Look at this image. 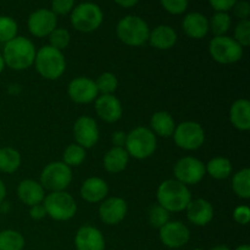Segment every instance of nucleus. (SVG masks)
<instances>
[{
    "instance_id": "obj_26",
    "label": "nucleus",
    "mask_w": 250,
    "mask_h": 250,
    "mask_svg": "<svg viewBox=\"0 0 250 250\" xmlns=\"http://www.w3.org/2000/svg\"><path fill=\"white\" fill-rule=\"evenodd\" d=\"M176 124L173 117L167 111H158L151 116L150 129L155 136H160L163 138L172 137L175 132Z\"/></svg>"
},
{
    "instance_id": "obj_5",
    "label": "nucleus",
    "mask_w": 250,
    "mask_h": 250,
    "mask_svg": "<svg viewBox=\"0 0 250 250\" xmlns=\"http://www.w3.org/2000/svg\"><path fill=\"white\" fill-rule=\"evenodd\" d=\"M148 23L142 17L136 15H127L122 17L116 26V34L120 41L128 46H141L148 42Z\"/></svg>"
},
{
    "instance_id": "obj_11",
    "label": "nucleus",
    "mask_w": 250,
    "mask_h": 250,
    "mask_svg": "<svg viewBox=\"0 0 250 250\" xmlns=\"http://www.w3.org/2000/svg\"><path fill=\"white\" fill-rule=\"evenodd\" d=\"M205 173H207L205 164L200 161L199 159L193 158V156L181 158L173 167V175L176 177L175 180L186 186L199 183L204 178Z\"/></svg>"
},
{
    "instance_id": "obj_23",
    "label": "nucleus",
    "mask_w": 250,
    "mask_h": 250,
    "mask_svg": "<svg viewBox=\"0 0 250 250\" xmlns=\"http://www.w3.org/2000/svg\"><path fill=\"white\" fill-rule=\"evenodd\" d=\"M177 38V33L172 27L167 24H160L150 31L148 42L153 48L158 50H168L175 46Z\"/></svg>"
},
{
    "instance_id": "obj_18",
    "label": "nucleus",
    "mask_w": 250,
    "mask_h": 250,
    "mask_svg": "<svg viewBox=\"0 0 250 250\" xmlns=\"http://www.w3.org/2000/svg\"><path fill=\"white\" fill-rule=\"evenodd\" d=\"M75 247L77 250H104L105 238L97 227L85 225L76 233Z\"/></svg>"
},
{
    "instance_id": "obj_40",
    "label": "nucleus",
    "mask_w": 250,
    "mask_h": 250,
    "mask_svg": "<svg viewBox=\"0 0 250 250\" xmlns=\"http://www.w3.org/2000/svg\"><path fill=\"white\" fill-rule=\"evenodd\" d=\"M232 10H233V14L239 19V21L241 20H249L250 5L247 0H238L232 7Z\"/></svg>"
},
{
    "instance_id": "obj_30",
    "label": "nucleus",
    "mask_w": 250,
    "mask_h": 250,
    "mask_svg": "<svg viewBox=\"0 0 250 250\" xmlns=\"http://www.w3.org/2000/svg\"><path fill=\"white\" fill-rule=\"evenodd\" d=\"M24 238L15 229H4L0 232V250H23Z\"/></svg>"
},
{
    "instance_id": "obj_6",
    "label": "nucleus",
    "mask_w": 250,
    "mask_h": 250,
    "mask_svg": "<svg viewBox=\"0 0 250 250\" xmlns=\"http://www.w3.org/2000/svg\"><path fill=\"white\" fill-rule=\"evenodd\" d=\"M73 28L82 33H90L102 26L104 14L102 7L92 1H84L76 5L70 14Z\"/></svg>"
},
{
    "instance_id": "obj_49",
    "label": "nucleus",
    "mask_w": 250,
    "mask_h": 250,
    "mask_svg": "<svg viewBox=\"0 0 250 250\" xmlns=\"http://www.w3.org/2000/svg\"><path fill=\"white\" fill-rule=\"evenodd\" d=\"M234 250H250V247L248 246V244H242V246L237 247Z\"/></svg>"
},
{
    "instance_id": "obj_33",
    "label": "nucleus",
    "mask_w": 250,
    "mask_h": 250,
    "mask_svg": "<svg viewBox=\"0 0 250 250\" xmlns=\"http://www.w3.org/2000/svg\"><path fill=\"white\" fill-rule=\"evenodd\" d=\"M19 26L12 17L0 16V43H7L17 37Z\"/></svg>"
},
{
    "instance_id": "obj_31",
    "label": "nucleus",
    "mask_w": 250,
    "mask_h": 250,
    "mask_svg": "<svg viewBox=\"0 0 250 250\" xmlns=\"http://www.w3.org/2000/svg\"><path fill=\"white\" fill-rule=\"evenodd\" d=\"M231 23L232 19L229 12H215L211 20H209V31H211L215 37L226 36Z\"/></svg>"
},
{
    "instance_id": "obj_19",
    "label": "nucleus",
    "mask_w": 250,
    "mask_h": 250,
    "mask_svg": "<svg viewBox=\"0 0 250 250\" xmlns=\"http://www.w3.org/2000/svg\"><path fill=\"white\" fill-rule=\"evenodd\" d=\"M186 212L188 221L194 226H207L214 219V208L211 203L202 198L190 200L188 207L186 208Z\"/></svg>"
},
{
    "instance_id": "obj_42",
    "label": "nucleus",
    "mask_w": 250,
    "mask_h": 250,
    "mask_svg": "<svg viewBox=\"0 0 250 250\" xmlns=\"http://www.w3.org/2000/svg\"><path fill=\"white\" fill-rule=\"evenodd\" d=\"M233 219L239 225H247L250 219V209L247 205H239L234 209Z\"/></svg>"
},
{
    "instance_id": "obj_29",
    "label": "nucleus",
    "mask_w": 250,
    "mask_h": 250,
    "mask_svg": "<svg viewBox=\"0 0 250 250\" xmlns=\"http://www.w3.org/2000/svg\"><path fill=\"white\" fill-rule=\"evenodd\" d=\"M232 189L241 199L250 198V170L243 168L232 177Z\"/></svg>"
},
{
    "instance_id": "obj_13",
    "label": "nucleus",
    "mask_w": 250,
    "mask_h": 250,
    "mask_svg": "<svg viewBox=\"0 0 250 250\" xmlns=\"http://www.w3.org/2000/svg\"><path fill=\"white\" fill-rule=\"evenodd\" d=\"M159 238L167 248L178 249L189 242L190 232L183 222L168 221L159 229Z\"/></svg>"
},
{
    "instance_id": "obj_15",
    "label": "nucleus",
    "mask_w": 250,
    "mask_h": 250,
    "mask_svg": "<svg viewBox=\"0 0 250 250\" xmlns=\"http://www.w3.org/2000/svg\"><path fill=\"white\" fill-rule=\"evenodd\" d=\"M67 93L70 99L77 104H89L99 97L95 81L88 77H77L71 81Z\"/></svg>"
},
{
    "instance_id": "obj_21",
    "label": "nucleus",
    "mask_w": 250,
    "mask_h": 250,
    "mask_svg": "<svg viewBox=\"0 0 250 250\" xmlns=\"http://www.w3.org/2000/svg\"><path fill=\"white\" fill-rule=\"evenodd\" d=\"M109 194V186L103 178L89 177L81 186V197L90 204L102 203Z\"/></svg>"
},
{
    "instance_id": "obj_43",
    "label": "nucleus",
    "mask_w": 250,
    "mask_h": 250,
    "mask_svg": "<svg viewBox=\"0 0 250 250\" xmlns=\"http://www.w3.org/2000/svg\"><path fill=\"white\" fill-rule=\"evenodd\" d=\"M29 208H31V209H29V216H31V219L38 221V220L44 219V217L46 216V211L43 203H41V204H36L33 205V207H29Z\"/></svg>"
},
{
    "instance_id": "obj_38",
    "label": "nucleus",
    "mask_w": 250,
    "mask_h": 250,
    "mask_svg": "<svg viewBox=\"0 0 250 250\" xmlns=\"http://www.w3.org/2000/svg\"><path fill=\"white\" fill-rule=\"evenodd\" d=\"M161 6L171 15H182L188 9L189 0H160Z\"/></svg>"
},
{
    "instance_id": "obj_7",
    "label": "nucleus",
    "mask_w": 250,
    "mask_h": 250,
    "mask_svg": "<svg viewBox=\"0 0 250 250\" xmlns=\"http://www.w3.org/2000/svg\"><path fill=\"white\" fill-rule=\"evenodd\" d=\"M46 215L55 221H68L77 212L76 200L70 193L50 192L43 200Z\"/></svg>"
},
{
    "instance_id": "obj_22",
    "label": "nucleus",
    "mask_w": 250,
    "mask_h": 250,
    "mask_svg": "<svg viewBox=\"0 0 250 250\" xmlns=\"http://www.w3.org/2000/svg\"><path fill=\"white\" fill-rule=\"evenodd\" d=\"M17 195L23 204L33 207L43 203L45 198V189L39 182L34 180H23L17 187Z\"/></svg>"
},
{
    "instance_id": "obj_46",
    "label": "nucleus",
    "mask_w": 250,
    "mask_h": 250,
    "mask_svg": "<svg viewBox=\"0 0 250 250\" xmlns=\"http://www.w3.org/2000/svg\"><path fill=\"white\" fill-rule=\"evenodd\" d=\"M5 198H6V187H5L4 182L0 180V205L4 203Z\"/></svg>"
},
{
    "instance_id": "obj_14",
    "label": "nucleus",
    "mask_w": 250,
    "mask_h": 250,
    "mask_svg": "<svg viewBox=\"0 0 250 250\" xmlns=\"http://www.w3.org/2000/svg\"><path fill=\"white\" fill-rule=\"evenodd\" d=\"M99 127L90 116H81L73 125V136L76 143L84 149L93 148L99 141Z\"/></svg>"
},
{
    "instance_id": "obj_39",
    "label": "nucleus",
    "mask_w": 250,
    "mask_h": 250,
    "mask_svg": "<svg viewBox=\"0 0 250 250\" xmlns=\"http://www.w3.org/2000/svg\"><path fill=\"white\" fill-rule=\"evenodd\" d=\"M75 0H51L50 10L56 16H65L71 14L73 7L76 6Z\"/></svg>"
},
{
    "instance_id": "obj_28",
    "label": "nucleus",
    "mask_w": 250,
    "mask_h": 250,
    "mask_svg": "<svg viewBox=\"0 0 250 250\" xmlns=\"http://www.w3.org/2000/svg\"><path fill=\"white\" fill-rule=\"evenodd\" d=\"M205 171L215 180H226L232 173V164L227 158L216 156L205 165Z\"/></svg>"
},
{
    "instance_id": "obj_9",
    "label": "nucleus",
    "mask_w": 250,
    "mask_h": 250,
    "mask_svg": "<svg viewBox=\"0 0 250 250\" xmlns=\"http://www.w3.org/2000/svg\"><path fill=\"white\" fill-rule=\"evenodd\" d=\"M209 53L216 62L222 65L238 62L243 58L244 48L229 36L214 37L210 41Z\"/></svg>"
},
{
    "instance_id": "obj_48",
    "label": "nucleus",
    "mask_w": 250,
    "mask_h": 250,
    "mask_svg": "<svg viewBox=\"0 0 250 250\" xmlns=\"http://www.w3.org/2000/svg\"><path fill=\"white\" fill-rule=\"evenodd\" d=\"M4 68H5V61H4V58H2L1 53H0V73L4 71Z\"/></svg>"
},
{
    "instance_id": "obj_3",
    "label": "nucleus",
    "mask_w": 250,
    "mask_h": 250,
    "mask_svg": "<svg viewBox=\"0 0 250 250\" xmlns=\"http://www.w3.org/2000/svg\"><path fill=\"white\" fill-rule=\"evenodd\" d=\"M33 65H36L39 75L49 81L59 80L66 70V60L62 51L50 45H44L37 50Z\"/></svg>"
},
{
    "instance_id": "obj_2",
    "label": "nucleus",
    "mask_w": 250,
    "mask_h": 250,
    "mask_svg": "<svg viewBox=\"0 0 250 250\" xmlns=\"http://www.w3.org/2000/svg\"><path fill=\"white\" fill-rule=\"evenodd\" d=\"M156 199L158 204L168 212H181L190 203L192 194L187 186L177 180H166L159 186Z\"/></svg>"
},
{
    "instance_id": "obj_32",
    "label": "nucleus",
    "mask_w": 250,
    "mask_h": 250,
    "mask_svg": "<svg viewBox=\"0 0 250 250\" xmlns=\"http://www.w3.org/2000/svg\"><path fill=\"white\" fill-rule=\"evenodd\" d=\"M85 149L78 146L77 143H73L67 146V148L63 150L62 154V163L66 164L70 167H76L80 166L83 161L85 160Z\"/></svg>"
},
{
    "instance_id": "obj_12",
    "label": "nucleus",
    "mask_w": 250,
    "mask_h": 250,
    "mask_svg": "<svg viewBox=\"0 0 250 250\" xmlns=\"http://www.w3.org/2000/svg\"><path fill=\"white\" fill-rule=\"evenodd\" d=\"M27 26L29 33L37 38L49 37L58 26V16L50 9H38L29 15Z\"/></svg>"
},
{
    "instance_id": "obj_4",
    "label": "nucleus",
    "mask_w": 250,
    "mask_h": 250,
    "mask_svg": "<svg viewBox=\"0 0 250 250\" xmlns=\"http://www.w3.org/2000/svg\"><path fill=\"white\" fill-rule=\"evenodd\" d=\"M156 146H158V139L148 127H136L129 133H127L125 149L129 156L137 160L150 158L155 153Z\"/></svg>"
},
{
    "instance_id": "obj_10",
    "label": "nucleus",
    "mask_w": 250,
    "mask_h": 250,
    "mask_svg": "<svg viewBox=\"0 0 250 250\" xmlns=\"http://www.w3.org/2000/svg\"><path fill=\"white\" fill-rule=\"evenodd\" d=\"M172 137L178 148L188 151L197 150L205 142L204 128L195 121L181 122L176 126Z\"/></svg>"
},
{
    "instance_id": "obj_34",
    "label": "nucleus",
    "mask_w": 250,
    "mask_h": 250,
    "mask_svg": "<svg viewBox=\"0 0 250 250\" xmlns=\"http://www.w3.org/2000/svg\"><path fill=\"white\" fill-rule=\"evenodd\" d=\"M99 94H114L119 87V81L116 76L111 72H104L95 81Z\"/></svg>"
},
{
    "instance_id": "obj_47",
    "label": "nucleus",
    "mask_w": 250,
    "mask_h": 250,
    "mask_svg": "<svg viewBox=\"0 0 250 250\" xmlns=\"http://www.w3.org/2000/svg\"><path fill=\"white\" fill-rule=\"evenodd\" d=\"M211 250H231V248H229L227 246H224V244H220V246L214 247Z\"/></svg>"
},
{
    "instance_id": "obj_24",
    "label": "nucleus",
    "mask_w": 250,
    "mask_h": 250,
    "mask_svg": "<svg viewBox=\"0 0 250 250\" xmlns=\"http://www.w3.org/2000/svg\"><path fill=\"white\" fill-rule=\"evenodd\" d=\"M229 120L234 128L239 131L250 129V103L247 99H238L232 104Z\"/></svg>"
},
{
    "instance_id": "obj_20",
    "label": "nucleus",
    "mask_w": 250,
    "mask_h": 250,
    "mask_svg": "<svg viewBox=\"0 0 250 250\" xmlns=\"http://www.w3.org/2000/svg\"><path fill=\"white\" fill-rule=\"evenodd\" d=\"M182 29L192 39H203L209 33V19L200 12H189L182 21Z\"/></svg>"
},
{
    "instance_id": "obj_35",
    "label": "nucleus",
    "mask_w": 250,
    "mask_h": 250,
    "mask_svg": "<svg viewBox=\"0 0 250 250\" xmlns=\"http://www.w3.org/2000/svg\"><path fill=\"white\" fill-rule=\"evenodd\" d=\"M49 42H50L49 45L58 49V50L62 51L63 49H66L70 45L71 34L66 28H58V27H56V28L49 34Z\"/></svg>"
},
{
    "instance_id": "obj_8",
    "label": "nucleus",
    "mask_w": 250,
    "mask_h": 250,
    "mask_svg": "<svg viewBox=\"0 0 250 250\" xmlns=\"http://www.w3.org/2000/svg\"><path fill=\"white\" fill-rule=\"evenodd\" d=\"M72 182V170L62 161L48 164L41 173V185L50 192H62Z\"/></svg>"
},
{
    "instance_id": "obj_1",
    "label": "nucleus",
    "mask_w": 250,
    "mask_h": 250,
    "mask_svg": "<svg viewBox=\"0 0 250 250\" xmlns=\"http://www.w3.org/2000/svg\"><path fill=\"white\" fill-rule=\"evenodd\" d=\"M36 46L26 37L17 36L5 43L2 49V58L5 66L15 71H22L31 67L36 59Z\"/></svg>"
},
{
    "instance_id": "obj_17",
    "label": "nucleus",
    "mask_w": 250,
    "mask_h": 250,
    "mask_svg": "<svg viewBox=\"0 0 250 250\" xmlns=\"http://www.w3.org/2000/svg\"><path fill=\"white\" fill-rule=\"evenodd\" d=\"M94 107L98 116L109 124L119 121L124 112L121 102L114 94H100L94 100Z\"/></svg>"
},
{
    "instance_id": "obj_16",
    "label": "nucleus",
    "mask_w": 250,
    "mask_h": 250,
    "mask_svg": "<svg viewBox=\"0 0 250 250\" xmlns=\"http://www.w3.org/2000/svg\"><path fill=\"white\" fill-rule=\"evenodd\" d=\"M128 207L120 197L105 198L99 207V217L104 224L117 225L126 217Z\"/></svg>"
},
{
    "instance_id": "obj_45",
    "label": "nucleus",
    "mask_w": 250,
    "mask_h": 250,
    "mask_svg": "<svg viewBox=\"0 0 250 250\" xmlns=\"http://www.w3.org/2000/svg\"><path fill=\"white\" fill-rule=\"evenodd\" d=\"M119 6L125 7V9H129V7H133L134 5L138 4L139 0H114Z\"/></svg>"
},
{
    "instance_id": "obj_37",
    "label": "nucleus",
    "mask_w": 250,
    "mask_h": 250,
    "mask_svg": "<svg viewBox=\"0 0 250 250\" xmlns=\"http://www.w3.org/2000/svg\"><path fill=\"white\" fill-rule=\"evenodd\" d=\"M234 41L243 48L250 45V21L241 20L234 28Z\"/></svg>"
},
{
    "instance_id": "obj_25",
    "label": "nucleus",
    "mask_w": 250,
    "mask_h": 250,
    "mask_svg": "<svg viewBox=\"0 0 250 250\" xmlns=\"http://www.w3.org/2000/svg\"><path fill=\"white\" fill-rule=\"evenodd\" d=\"M129 155L125 148L112 146L104 156V168L110 173H120L127 167Z\"/></svg>"
},
{
    "instance_id": "obj_44",
    "label": "nucleus",
    "mask_w": 250,
    "mask_h": 250,
    "mask_svg": "<svg viewBox=\"0 0 250 250\" xmlns=\"http://www.w3.org/2000/svg\"><path fill=\"white\" fill-rule=\"evenodd\" d=\"M127 139V133L124 131H117L112 133L111 142L114 144V146H120V148H125V144H126Z\"/></svg>"
},
{
    "instance_id": "obj_50",
    "label": "nucleus",
    "mask_w": 250,
    "mask_h": 250,
    "mask_svg": "<svg viewBox=\"0 0 250 250\" xmlns=\"http://www.w3.org/2000/svg\"><path fill=\"white\" fill-rule=\"evenodd\" d=\"M193 250H204V249H200V248H197V249H193Z\"/></svg>"
},
{
    "instance_id": "obj_36",
    "label": "nucleus",
    "mask_w": 250,
    "mask_h": 250,
    "mask_svg": "<svg viewBox=\"0 0 250 250\" xmlns=\"http://www.w3.org/2000/svg\"><path fill=\"white\" fill-rule=\"evenodd\" d=\"M170 214L171 212H168L163 207L156 204L149 211V222H150V225L154 229H160L164 225H166L170 221Z\"/></svg>"
},
{
    "instance_id": "obj_27",
    "label": "nucleus",
    "mask_w": 250,
    "mask_h": 250,
    "mask_svg": "<svg viewBox=\"0 0 250 250\" xmlns=\"http://www.w3.org/2000/svg\"><path fill=\"white\" fill-rule=\"evenodd\" d=\"M21 166V154L11 146L0 148V172L14 173Z\"/></svg>"
},
{
    "instance_id": "obj_41",
    "label": "nucleus",
    "mask_w": 250,
    "mask_h": 250,
    "mask_svg": "<svg viewBox=\"0 0 250 250\" xmlns=\"http://www.w3.org/2000/svg\"><path fill=\"white\" fill-rule=\"evenodd\" d=\"M238 0H209V4L215 12H229Z\"/></svg>"
}]
</instances>
